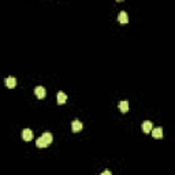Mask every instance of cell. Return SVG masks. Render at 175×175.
Masks as SVG:
<instances>
[{
	"mask_svg": "<svg viewBox=\"0 0 175 175\" xmlns=\"http://www.w3.org/2000/svg\"><path fill=\"white\" fill-rule=\"evenodd\" d=\"M34 94L37 96V99H45L47 96V90L44 86H37L36 89H34Z\"/></svg>",
	"mask_w": 175,
	"mask_h": 175,
	"instance_id": "6da1fadb",
	"label": "cell"
},
{
	"mask_svg": "<svg viewBox=\"0 0 175 175\" xmlns=\"http://www.w3.org/2000/svg\"><path fill=\"white\" fill-rule=\"evenodd\" d=\"M71 130L74 131V133H79L82 130V123L79 122L78 119H75V120H73V123H71Z\"/></svg>",
	"mask_w": 175,
	"mask_h": 175,
	"instance_id": "7a4b0ae2",
	"label": "cell"
},
{
	"mask_svg": "<svg viewBox=\"0 0 175 175\" xmlns=\"http://www.w3.org/2000/svg\"><path fill=\"white\" fill-rule=\"evenodd\" d=\"M118 22L122 23V25H126V23L129 22V15H127L125 11L119 13V15H118Z\"/></svg>",
	"mask_w": 175,
	"mask_h": 175,
	"instance_id": "3957f363",
	"label": "cell"
},
{
	"mask_svg": "<svg viewBox=\"0 0 175 175\" xmlns=\"http://www.w3.org/2000/svg\"><path fill=\"white\" fill-rule=\"evenodd\" d=\"M22 138L25 139V141H32L33 139V131L30 129H25L22 131Z\"/></svg>",
	"mask_w": 175,
	"mask_h": 175,
	"instance_id": "277c9868",
	"label": "cell"
},
{
	"mask_svg": "<svg viewBox=\"0 0 175 175\" xmlns=\"http://www.w3.org/2000/svg\"><path fill=\"white\" fill-rule=\"evenodd\" d=\"M15 85H16L15 77H7V78H6V86H7V88L13 89V88H15Z\"/></svg>",
	"mask_w": 175,
	"mask_h": 175,
	"instance_id": "5b68a950",
	"label": "cell"
},
{
	"mask_svg": "<svg viewBox=\"0 0 175 175\" xmlns=\"http://www.w3.org/2000/svg\"><path fill=\"white\" fill-rule=\"evenodd\" d=\"M153 129V125L151 123L149 120H146V122H144L142 123V131L144 133H151Z\"/></svg>",
	"mask_w": 175,
	"mask_h": 175,
	"instance_id": "8992f818",
	"label": "cell"
},
{
	"mask_svg": "<svg viewBox=\"0 0 175 175\" xmlns=\"http://www.w3.org/2000/svg\"><path fill=\"white\" fill-rule=\"evenodd\" d=\"M152 136H153V138H162L163 137V129L162 127L152 129Z\"/></svg>",
	"mask_w": 175,
	"mask_h": 175,
	"instance_id": "52a82bcc",
	"label": "cell"
},
{
	"mask_svg": "<svg viewBox=\"0 0 175 175\" xmlns=\"http://www.w3.org/2000/svg\"><path fill=\"white\" fill-rule=\"evenodd\" d=\"M118 108L120 110V112L126 113L127 111H129V103H127V101H120V103L118 104Z\"/></svg>",
	"mask_w": 175,
	"mask_h": 175,
	"instance_id": "ba28073f",
	"label": "cell"
},
{
	"mask_svg": "<svg viewBox=\"0 0 175 175\" xmlns=\"http://www.w3.org/2000/svg\"><path fill=\"white\" fill-rule=\"evenodd\" d=\"M36 145L39 146V148H47V146H48L49 144L47 142L45 139L42 138V136H41V137H40V138H37V139H36Z\"/></svg>",
	"mask_w": 175,
	"mask_h": 175,
	"instance_id": "9c48e42d",
	"label": "cell"
},
{
	"mask_svg": "<svg viewBox=\"0 0 175 175\" xmlns=\"http://www.w3.org/2000/svg\"><path fill=\"white\" fill-rule=\"evenodd\" d=\"M56 99H58V104H65L67 101V94L63 93V92H59Z\"/></svg>",
	"mask_w": 175,
	"mask_h": 175,
	"instance_id": "30bf717a",
	"label": "cell"
},
{
	"mask_svg": "<svg viewBox=\"0 0 175 175\" xmlns=\"http://www.w3.org/2000/svg\"><path fill=\"white\" fill-rule=\"evenodd\" d=\"M42 138L45 139V141H47L48 144H51L52 141H53V136H52V134L49 133V131H45V133L42 134Z\"/></svg>",
	"mask_w": 175,
	"mask_h": 175,
	"instance_id": "8fae6325",
	"label": "cell"
},
{
	"mask_svg": "<svg viewBox=\"0 0 175 175\" xmlns=\"http://www.w3.org/2000/svg\"><path fill=\"white\" fill-rule=\"evenodd\" d=\"M101 175H111V171H103Z\"/></svg>",
	"mask_w": 175,
	"mask_h": 175,
	"instance_id": "7c38bea8",
	"label": "cell"
},
{
	"mask_svg": "<svg viewBox=\"0 0 175 175\" xmlns=\"http://www.w3.org/2000/svg\"><path fill=\"white\" fill-rule=\"evenodd\" d=\"M116 1H123V0H116Z\"/></svg>",
	"mask_w": 175,
	"mask_h": 175,
	"instance_id": "4fadbf2b",
	"label": "cell"
}]
</instances>
